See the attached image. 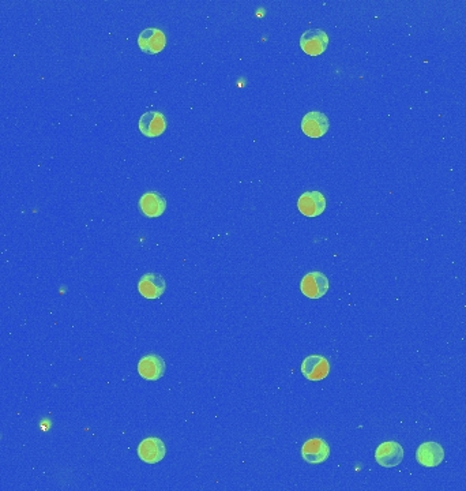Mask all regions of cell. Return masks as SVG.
Listing matches in <instances>:
<instances>
[{"mask_svg": "<svg viewBox=\"0 0 466 491\" xmlns=\"http://www.w3.org/2000/svg\"><path fill=\"white\" fill-rule=\"evenodd\" d=\"M375 460L379 465L385 468L397 467L404 460V449L396 441L382 442L375 451Z\"/></svg>", "mask_w": 466, "mask_h": 491, "instance_id": "1", "label": "cell"}, {"mask_svg": "<svg viewBox=\"0 0 466 491\" xmlns=\"http://www.w3.org/2000/svg\"><path fill=\"white\" fill-rule=\"evenodd\" d=\"M300 291L309 299H320L329 291V279L322 272H311L303 277Z\"/></svg>", "mask_w": 466, "mask_h": 491, "instance_id": "2", "label": "cell"}, {"mask_svg": "<svg viewBox=\"0 0 466 491\" xmlns=\"http://www.w3.org/2000/svg\"><path fill=\"white\" fill-rule=\"evenodd\" d=\"M329 45V36L320 29H310L300 37L302 49L310 56L322 55Z\"/></svg>", "mask_w": 466, "mask_h": 491, "instance_id": "3", "label": "cell"}, {"mask_svg": "<svg viewBox=\"0 0 466 491\" xmlns=\"http://www.w3.org/2000/svg\"><path fill=\"white\" fill-rule=\"evenodd\" d=\"M297 209L306 217H318L326 210V198L320 192H306L297 199Z\"/></svg>", "mask_w": 466, "mask_h": 491, "instance_id": "4", "label": "cell"}, {"mask_svg": "<svg viewBox=\"0 0 466 491\" xmlns=\"http://www.w3.org/2000/svg\"><path fill=\"white\" fill-rule=\"evenodd\" d=\"M166 453L165 444L157 437L145 438L138 446V456L146 464H157L164 460Z\"/></svg>", "mask_w": 466, "mask_h": 491, "instance_id": "5", "label": "cell"}, {"mask_svg": "<svg viewBox=\"0 0 466 491\" xmlns=\"http://www.w3.org/2000/svg\"><path fill=\"white\" fill-rule=\"evenodd\" d=\"M330 127L329 118L318 111H312L304 115L302 120V131L310 138L323 137Z\"/></svg>", "mask_w": 466, "mask_h": 491, "instance_id": "6", "label": "cell"}, {"mask_svg": "<svg viewBox=\"0 0 466 491\" xmlns=\"http://www.w3.org/2000/svg\"><path fill=\"white\" fill-rule=\"evenodd\" d=\"M302 456L309 464H322L330 456V446L322 438H311L304 442Z\"/></svg>", "mask_w": 466, "mask_h": 491, "instance_id": "7", "label": "cell"}, {"mask_svg": "<svg viewBox=\"0 0 466 491\" xmlns=\"http://www.w3.org/2000/svg\"><path fill=\"white\" fill-rule=\"evenodd\" d=\"M166 44V37L162 31L157 28H149L142 31L138 37V45L142 49V52L148 55H155L161 52L165 48Z\"/></svg>", "mask_w": 466, "mask_h": 491, "instance_id": "8", "label": "cell"}, {"mask_svg": "<svg viewBox=\"0 0 466 491\" xmlns=\"http://www.w3.org/2000/svg\"><path fill=\"white\" fill-rule=\"evenodd\" d=\"M330 364L325 357L310 355L302 363V373L310 381H322L329 375Z\"/></svg>", "mask_w": 466, "mask_h": 491, "instance_id": "9", "label": "cell"}, {"mask_svg": "<svg viewBox=\"0 0 466 491\" xmlns=\"http://www.w3.org/2000/svg\"><path fill=\"white\" fill-rule=\"evenodd\" d=\"M165 280L157 273H146L141 277L138 283V291L145 299L155 300L161 297L165 293Z\"/></svg>", "mask_w": 466, "mask_h": 491, "instance_id": "10", "label": "cell"}, {"mask_svg": "<svg viewBox=\"0 0 466 491\" xmlns=\"http://www.w3.org/2000/svg\"><path fill=\"white\" fill-rule=\"evenodd\" d=\"M444 458V451L437 442H423L416 451V460L420 465L434 468Z\"/></svg>", "mask_w": 466, "mask_h": 491, "instance_id": "11", "label": "cell"}, {"mask_svg": "<svg viewBox=\"0 0 466 491\" xmlns=\"http://www.w3.org/2000/svg\"><path fill=\"white\" fill-rule=\"evenodd\" d=\"M138 373L146 381H157L165 373V361L160 355H146L138 363Z\"/></svg>", "mask_w": 466, "mask_h": 491, "instance_id": "12", "label": "cell"}, {"mask_svg": "<svg viewBox=\"0 0 466 491\" xmlns=\"http://www.w3.org/2000/svg\"><path fill=\"white\" fill-rule=\"evenodd\" d=\"M166 129L165 118L158 111L145 112L139 119V131L149 138L160 137Z\"/></svg>", "mask_w": 466, "mask_h": 491, "instance_id": "13", "label": "cell"}, {"mask_svg": "<svg viewBox=\"0 0 466 491\" xmlns=\"http://www.w3.org/2000/svg\"><path fill=\"white\" fill-rule=\"evenodd\" d=\"M139 209L146 217H160L166 209V199L155 192L145 193L139 199Z\"/></svg>", "mask_w": 466, "mask_h": 491, "instance_id": "14", "label": "cell"}]
</instances>
